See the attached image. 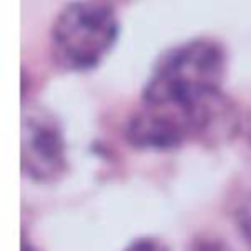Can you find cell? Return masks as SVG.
Segmentation results:
<instances>
[{"label": "cell", "mask_w": 251, "mask_h": 251, "mask_svg": "<svg viewBox=\"0 0 251 251\" xmlns=\"http://www.w3.org/2000/svg\"><path fill=\"white\" fill-rule=\"evenodd\" d=\"M125 251H169V249L156 238H138Z\"/></svg>", "instance_id": "277c9868"}, {"label": "cell", "mask_w": 251, "mask_h": 251, "mask_svg": "<svg viewBox=\"0 0 251 251\" xmlns=\"http://www.w3.org/2000/svg\"><path fill=\"white\" fill-rule=\"evenodd\" d=\"M23 171L33 182L58 180L67 171V147L58 120L47 111H27L23 131Z\"/></svg>", "instance_id": "3957f363"}, {"label": "cell", "mask_w": 251, "mask_h": 251, "mask_svg": "<svg viewBox=\"0 0 251 251\" xmlns=\"http://www.w3.org/2000/svg\"><path fill=\"white\" fill-rule=\"evenodd\" d=\"M23 251H38L36 247H31L29 242H23Z\"/></svg>", "instance_id": "5b68a950"}, {"label": "cell", "mask_w": 251, "mask_h": 251, "mask_svg": "<svg viewBox=\"0 0 251 251\" xmlns=\"http://www.w3.org/2000/svg\"><path fill=\"white\" fill-rule=\"evenodd\" d=\"M120 33L116 9L107 0H74L51 25L53 60L69 71H89L104 60Z\"/></svg>", "instance_id": "7a4b0ae2"}, {"label": "cell", "mask_w": 251, "mask_h": 251, "mask_svg": "<svg viewBox=\"0 0 251 251\" xmlns=\"http://www.w3.org/2000/svg\"><path fill=\"white\" fill-rule=\"evenodd\" d=\"M227 74V53L211 38H194L162 53L142 89V102L204 109L216 102Z\"/></svg>", "instance_id": "6da1fadb"}, {"label": "cell", "mask_w": 251, "mask_h": 251, "mask_svg": "<svg viewBox=\"0 0 251 251\" xmlns=\"http://www.w3.org/2000/svg\"><path fill=\"white\" fill-rule=\"evenodd\" d=\"M107 2H109V0H107Z\"/></svg>", "instance_id": "8992f818"}]
</instances>
